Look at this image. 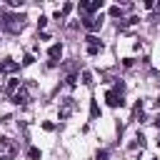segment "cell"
Listing matches in <instances>:
<instances>
[{
  "mask_svg": "<svg viewBox=\"0 0 160 160\" xmlns=\"http://www.w3.org/2000/svg\"><path fill=\"white\" fill-rule=\"evenodd\" d=\"M98 115H100V108H98V102H95V100H90V118H92V120H98Z\"/></svg>",
  "mask_w": 160,
  "mask_h": 160,
  "instance_id": "obj_12",
  "label": "cell"
},
{
  "mask_svg": "<svg viewBox=\"0 0 160 160\" xmlns=\"http://www.w3.org/2000/svg\"><path fill=\"white\" fill-rule=\"evenodd\" d=\"M132 115H135V118H140V120L145 118V115H142V105H140V102H135V108H132Z\"/></svg>",
  "mask_w": 160,
  "mask_h": 160,
  "instance_id": "obj_15",
  "label": "cell"
},
{
  "mask_svg": "<svg viewBox=\"0 0 160 160\" xmlns=\"http://www.w3.org/2000/svg\"><path fill=\"white\" fill-rule=\"evenodd\" d=\"M65 82H68V85H70V88H72V85H75V82H78V78H75V75H68V78H65Z\"/></svg>",
  "mask_w": 160,
  "mask_h": 160,
  "instance_id": "obj_21",
  "label": "cell"
},
{
  "mask_svg": "<svg viewBox=\"0 0 160 160\" xmlns=\"http://www.w3.org/2000/svg\"><path fill=\"white\" fill-rule=\"evenodd\" d=\"M70 10H72V2H65V5H62V10H60V20H62V18H68V15H70Z\"/></svg>",
  "mask_w": 160,
  "mask_h": 160,
  "instance_id": "obj_14",
  "label": "cell"
},
{
  "mask_svg": "<svg viewBox=\"0 0 160 160\" xmlns=\"http://www.w3.org/2000/svg\"><path fill=\"white\" fill-rule=\"evenodd\" d=\"M105 102H108L110 108H120V105H122V98H120V92L108 90V92H105Z\"/></svg>",
  "mask_w": 160,
  "mask_h": 160,
  "instance_id": "obj_5",
  "label": "cell"
},
{
  "mask_svg": "<svg viewBox=\"0 0 160 160\" xmlns=\"http://www.w3.org/2000/svg\"><path fill=\"white\" fill-rule=\"evenodd\" d=\"M40 155H42V152H40L38 148H28V158H30V160H40Z\"/></svg>",
  "mask_w": 160,
  "mask_h": 160,
  "instance_id": "obj_13",
  "label": "cell"
},
{
  "mask_svg": "<svg viewBox=\"0 0 160 160\" xmlns=\"http://www.w3.org/2000/svg\"><path fill=\"white\" fill-rule=\"evenodd\" d=\"M158 10H160V2H158Z\"/></svg>",
  "mask_w": 160,
  "mask_h": 160,
  "instance_id": "obj_24",
  "label": "cell"
},
{
  "mask_svg": "<svg viewBox=\"0 0 160 160\" xmlns=\"http://www.w3.org/2000/svg\"><path fill=\"white\" fill-rule=\"evenodd\" d=\"M20 65L15 62V60H10V58H5L2 62H0V72H12V70H18Z\"/></svg>",
  "mask_w": 160,
  "mask_h": 160,
  "instance_id": "obj_8",
  "label": "cell"
},
{
  "mask_svg": "<svg viewBox=\"0 0 160 160\" xmlns=\"http://www.w3.org/2000/svg\"><path fill=\"white\" fill-rule=\"evenodd\" d=\"M80 82H82V85H90V82H92V72H90V70H82V75H80Z\"/></svg>",
  "mask_w": 160,
  "mask_h": 160,
  "instance_id": "obj_11",
  "label": "cell"
},
{
  "mask_svg": "<svg viewBox=\"0 0 160 160\" xmlns=\"http://www.w3.org/2000/svg\"><path fill=\"white\" fill-rule=\"evenodd\" d=\"M95 160H108V150H98L95 152Z\"/></svg>",
  "mask_w": 160,
  "mask_h": 160,
  "instance_id": "obj_19",
  "label": "cell"
},
{
  "mask_svg": "<svg viewBox=\"0 0 160 160\" xmlns=\"http://www.w3.org/2000/svg\"><path fill=\"white\" fill-rule=\"evenodd\" d=\"M12 102H15V105H25V102H28V90L20 88V90L12 95Z\"/></svg>",
  "mask_w": 160,
  "mask_h": 160,
  "instance_id": "obj_9",
  "label": "cell"
},
{
  "mask_svg": "<svg viewBox=\"0 0 160 160\" xmlns=\"http://www.w3.org/2000/svg\"><path fill=\"white\" fill-rule=\"evenodd\" d=\"M48 55H50V62H58V58L62 55V45H60V42L50 45V48H48Z\"/></svg>",
  "mask_w": 160,
  "mask_h": 160,
  "instance_id": "obj_7",
  "label": "cell"
},
{
  "mask_svg": "<svg viewBox=\"0 0 160 160\" xmlns=\"http://www.w3.org/2000/svg\"><path fill=\"white\" fill-rule=\"evenodd\" d=\"M82 28H85V30H90V35H92L95 30H100V28H102V12H100V15H85Z\"/></svg>",
  "mask_w": 160,
  "mask_h": 160,
  "instance_id": "obj_3",
  "label": "cell"
},
{
  "mask_svg": "<svg viewBox=\"0 0 160 160\" xmlns=\"http://www.w3.org/2000/svg\"><path fill=\"white\" fill-rule=\"evenodd\" d=\"M85 40H88V45H102V42H100V40H98V38H95V35H88V38H85Z\"/></svg>",
  "mask_w": 160,
  "mask_h": 160,
  "instance_id": "obj_18",
  "label": "cell"
},
{
  "mask_svg": "<svg viewBox=\"0 0 160 160\" xmlns=\"http://www.w3.org/2000/svg\"><path fill=\"white\" fill-rule=\"evenodd\" d=\"M0 25H2V30H8V32H20V30L25 28V18H22V15H5Z\"/></svg>",
  "mask_w": 160,
  "mask_h": 160,
  "instance_id": "obj_1",
  "label": "cell"
},
{
  "mask_svg": "<svg viewBox=\"0 0 160 160\" xmlns=\"http://www.w3.org/2000/svg\"><path fill=\"white\" fill-rule=\"evenodd\" d=\"M0 95H2V85H0Z\"/></svg>",
  "mask_w": 160,
  "mask_h": 160,
  "instance_id": "obj_23",
  "label": "cell"
},
{
  "mask_svg": "<svg viewBox=\"0 0 160 160\" xmlns=\"http://www.w3.org/2000/svg\"><path fill=\"white\" fill-rule=\"evenodd\" d=\"M80 10H85L88 15L95 10H102V0H92V2H80Z\"/></svg>",
  "mask_w": 160,
  "mask_h": 160,
  "instance_id": "obj_6",
  "label": "cell"
},
{
  "mask_svg": "<svg viewBox=\"0 0 160 160\" xmlns=\"http://www.w3.org/2000/svg\"><path fill=\"white\" fill-rule=\"evenodd\" d=\"M18 90H20V80H18V78H10V80H8V92L15 95Z\"/></svg>",
  "mask_w": 160,
  "mask_h": 160,
  "instance_id": "obj_10",
  "label": "cell"
},
{
  "mask_svg": "<svg viewBox=\"0 0 160 160\" xmlns=\"http://www.w3.org/2000/svg\"><path fill=\"white\" fill-rule=\"evenodd\" d=\"M18 155V148L10 138H0V160H12Z\"/></svg>",
  "mask_w": 160,
  "mask_h": 160,
  "instance_id": "obj_2",
  "label": "cell"
},
{
  "mask_svg": "<svg viewBox=\"0 0 160 160\" xmlns=\"http://www.w3.org/2000/svg\"><path fill=\"white\" fill-rule=\"evenodd\" d=\"M45 25H48V18L40 15V18H38V28H45Z\"/></svg>",
  "mask_w": 160,
  "mask_h": 160,
  "instance_id": "obj_22",
  "label": "cell"
},
{
  "mask_svg": "<svg viewBox=\"0 0 160 160\" xmlns=\"http://www.w3.org/2000/svg\"><path fill=\"white\" fill-rule=\"evenodd\" d=\"M110 15H112V18H120V15H122V8H120V5H112V8H110Z\"/></svg>",
  "mask_w": 160,
  "mask_h": 160,
  "instance_id": "obj_16",
  "label": "cell"
},
{
  "mask_svg": "<svg viewBox=\"0 0 160 160\" xmlns=\"http://www.w3.org/2000/svg\"><path fill=\"white\" fill-rule=\"evenodd\" d=\"M72 110H75V100H72V98H65V100H62V108H60V112H58L60 120H68Z\"/></svg>",
  "mask_w": 160,
  "mask_h": 160,
  "instance_id": "obj_4",
  "label": "cell"
},
{
  "mask_svg": "<svg viewBox=\"0 0 160 160\" xmlns=\"http://www.w3.org/2000/svg\"><path fill=\"white\" fill-rule=\"evenodd\" d=\"M32 62H35V58H32V55H30V52H28V55H25V58H22V65H32Z\"/></svg>",
  "mask_w": 160,
  "mask_h": 160,
  "instance_id": "obj_20",
  "label": "cell"
},
{
  "mask_svg": "<svg viewBox=\"0 0 160 160\" xmlns=\"http://www.w3.org/2000/svg\"><path fill=\"white\" fill-rule=\"evenodd\" d=\"M100 50H102V45H90V48H88V55H98Z\"/></svg>",
  "mask_w": 160,
  "mask_h": 160,
  "instance_id": "obj_17",
  "label": "cell"
}]
</instances>
